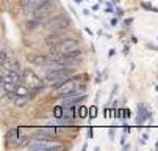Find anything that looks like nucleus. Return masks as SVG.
<instances>
[{
  "mask_svg": "<svg viewBox=\"0 0 158 151\" xmlns=\"http://www.w3.org/2000/svg\"><path fill=\"white\" fill-rule=\"evenodd\" d=\"M74 35L71 33V32H67V30H61V32H52V35H49L47 38H46V44L49 46V47H55L56 44H60L61 41H64V39H69V38H72Z\"/></svg>",
  "mask_w": 158,
  "mask_h": 151,
  "instance_id": "423d86ee",
  "label": "nucleus"
},
{
  "mask_svg": "<svg viewBox=\"0 0 158 151\" xmlns=\"http://www.w3.org/2000/svg\"><path fill=\"white\" fill-rule=\"evenodd\" d=\"M143 7H144L146 10H150V11H158V8H153V7H149L147 3H143Z\"/></svg>",
  "mask_w": 158,
  "mask_h": 151,
  "instance_id": "9b49d317",
  "label": "nucleus"
},
{
  "mask_svg": "<svg viewBox=\"0 0 158 151\" xmlns=\"http://www.w3.org/2000/svg\"><path fill=\"white\" fill-rule=\"evenodd\" d=\"M116 24H118V19L113 17V19H111V25H116Z\"/></svg>",
  "mask_w": 158,
  "mask_h": 151,
  "instance_id": "ddd939ff",
  "label": "nucleus"
},
{
  "mask_svg": "<svg viewBox=\"0 0 158 151\" xmlns=\"http://www.w3.org/2000/svg\"><path fill=\"white\" fill-rule=\"evenodd\" d=\"M71 19L67 17L66 14H60V16H56V17H52L49 22H47V30H50V32H61V30H69V27H71Z\"/></svg>",
  "mask_w": 158,
  "mask_h": 151,
  "instance_id": "20e7f679",
  "label": "nucleus"
},
{
  "mask_svg": "<svg viewBox=\"0 0 158 151\" xmlns=\"http://www.w3.org/2000/svg\"><path fill=\"white\" fill-rule=\"evenodd\" d=\"M86 115V109H80V117H85Z\"/></svg>",
  "mask_w": 158,
  "mask_h": 151,
  "instance_id": "f8f14e48",
  "label": "nucleus"
},
{
  "mask_svg": "<svg viewBox=\"0 0 158 151\" xmlns=\"http://www.w3.org/2000/svg\"><path fill=\"white\" fill-rule=\"evenodd\" d=\"M53 52L61 54V55H80V47H78V41L74 38L64 39L60 44H56L53 49Z\"/></svg>",
  "mask_w": 158,
  "mask_h": 151,
  "instance_id": "f03ea898",
  "label": "nucleus"
},
{
  "mask_svg": "<svg viewBox=\"0 0 158 151\" xmlns=\"http://www.w3.org/2000/svg\"><path fill=\"white\" fill-rule=\"evenodd\" d=\"M22 82H24L25 85H28V87L31 88V95H35V93L44 90L42 80H41L33 71H30V69H25V71H24V76H22Z\"/></svg>",
  "mask_w": 158,
  "mask_h": 151,
  "instance_id": "7ed1b4c3",
  "label": "nucleus"
},
{
  "mask_svg": "<svg viewBox=\"0 0 158 151\" xmlns=\"http://www.w3.org/2000/svg\"><path fill=\"white\" fill-rule=\"evenodd\" d=\"M74 2H75V3L78 5V3H81V2H83V0H74Z\"/></svg>",
  "mask_w": 158,
  "mask_h": 151,
  "instance_id": "dca6fc26",
  "label": "nucleus"
},
{
  "mask_svg": "<svg viewBox=\"0 0 158 151\" xmlns=\"http://www.w3.org/2000/svg\"><path fill=\"white\" fill-rule=\"evenodd\" d=\"M28 149H31V151H47V149H60L61 148V145H58V143H53V142H50V140H41V139H35L28 146H27Z\"/></svg>",
  "mask_w": 158,
  "mask_h": 151,
  "instance_id": "0eeeda50",
  "label": "nucleus"
},
{
  "mask_svg": "<svg viewBox=\"0 0 158 151\" xmlns=\"http://www.w3.org/2000/svg\"><path fill=\"white\" fill-rule=\"evenodd\" d=\"M83 14H85V16H89L91 13H89V10H83Z\"/></svg>",
  "mask_w": 158,
  "mask_h": 151,
  "instance_id": "2eb2a0df",
  "label": "nucleus"
},
{
  "mask_svg": "<svg viewBox=\"0 0 158 151\" xmlns=\"http://www.w3.org/2000/svg\"><path fill=\"white\" fill-rule=\"evenodd\" d=\"M5 139H6V145H8V146H16V148H17V145H19V142H20V140H19V139H20V137H19V129H17V127H11L10 131L6 132V137H5Z\"/></svg>",
  "mask_w": 158,
  "mask_h": 151,
  "instance_id": "6e6552de",
  "label": "nucleus"
},
{
  "mask_svg": "<svg viewBox=\"0 0 158 151\" xmlns=\"http://www.w3.org/2000/svg\"><path fill=\"white\" fill-rule=\"evenodd\" d=\"M30 60H31V63H35V64H38V66H44L49 60H50V57H42V55H36V57H30Z\"/></svg>",
  "mask_w": 158,
  "mask_h": 151,
  "instance_id": "9d476101",
  "label": "nucleus"
},
{
  "mask_svg": "<svg viewBox=\"0 0 158 151\" xmlns=\"http://www.w3.org/2000/svg\"><path fill=\"white\" fill-rule=\"evenodd\" d=\"M116 13H118V16H122L124 13H122V10L121 8H116Z\"/></svg>",
  "mask_w": 158,
  "mask_h": 151,
  "instance_id": "4468645a",
  "label": "nucleus"
},
{
  "mask_svg": "<svg viewBox=\"0 0 158 151\" xmlns=\"http://www.w3.org/2000/svg\"><path fill=\"white\" fill-rule=\"evenodd\" d=\"M78 82H80V77H74V79H67V80H64L63 83H60L58 87H56V95L58 96H66V95H69V93H72L74 90H77V87H78ZM81 87V85H80ZM78 87V88H80Z\"/></svg>",
  "mask_w": 158,
  "mask_h": 151,
  "instance_id": "39448f33",
  "label": "nucleus"
},
{
  "mask_svg": "<svg viewBox=\"0 0 158 151\" xmlns=\"http://www.w3.org/2000/svg\"><path fill=\"white\" fill-rule=\"evenodd\" d=\"M152 118V115H150V112L146 109V105L144 104H138V126H143L144 124V121L146 120H150Z\"/></svg>",
  "mask_w": 158,
  "mask_h": 151,
  "instance_id": "1a4fd4ad",
  "label": "nucleus"
},
{
  "mask_svg": "<svg viewBox=\"0 0 158 151\" xmlns=\"http://www.w3.org/2000/svg\"><path fill=\"white\" fill-rule=\"evenodd\" d=\"M75 74V68H61V69H53V71H46L44 76V82L52 83L53 87H58L60 83H63L64 80L71 79V76Z\"/></svg>",
  "mask_w": 158,
  "mask_h": 151,
  "instance_id": "f257e3e1",
  "label": "nucleus"
}]
</instances>
